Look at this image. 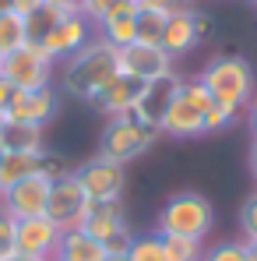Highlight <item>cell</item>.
<instances>
[{
	"mask_svg": "<svg viewBox=\"0 0 257 261\" xmlns=\"http://www.w3.org/2000/svg\"><path fill=\"white\" fill-rule=\"evenodd\" d=\"M229 124H233V113L225 106H218V102L205 113V134H218V130H225Z\"/></svg>",
	"mask_w": 257,
	"mask_h": 261,
	"instance_id": "4dcf8cb0",
	"label": "cell"
},
{
	"mask_svg": "<svg viewBox=\"0 0 257 261\" xmlns=\"http://www.w3.org/2000/svg\"><path fill=\"white\" fill-rule=\"evenodd\" d=\"M14 229H18V219H11L0 208V261L14 254Z\"/></svg>",
	"mask_w": 257,
	"mask_h": 261,
	"instance_id": "f546056e",
	"label": "cell"
},
{
	"mask_svg": "<svg viewBox=\"0 0 257 261\" xmlns=\"http://www.w3.org/2000/svg\"><path fill=\"white\" fill-rule=\"evenodd\" d=\"M53 57L46 53L43 43H28L7 57H0V78H7V85L25 88V92H36V88H46L49 78H53Z\"/></svg>",
	"mask_w": 257,
	"mask_h": 261,
	"instance_id": "5b68a950",
	"label": "cell"
},
{
	"mask_svg": "<svg viewBox=\"0 0 257 261\" xmlns=\"http://www.w3.org/2000/svg\"><path fill=\"white\" fill-rule=\"evenodd\" d=\"M155 134H159V130L137 124L134 117H117V120H109L106 130H102L99 159H109V163H117V166H127V163L141 159V155L152 148Z\"/></svg>",
	"mask_w": 257,
	"mask_h": 261,
	"instance_id": "277c9868",
	"label": "cell"
},
{
	"mask_svg": "<svg viewBox=\"0 0 257 261\" xmlns=\"http://www.w3.org/2000/svg\"><path fill=\"white\" fill-rule=\"evenodd\" d=\"M197 43H201V39H197V29H194V7L173 11L169 18H166V29H162L159 46H162L173 60H176V57L194 53V49H197Z\"/></svg>",
	"mask_w": 257,
	"mask_h": 261,
	"instance_id": "2e32d148",
	"label": "cell"
},
{
	"mask_svg": "<svg viewBox=\"0 0 257 261\" xmlns=\"http://www.w3.org/2000/svg\"><path fill=\"white\" fill-rule=\"evenodd\" d=\"M120 4H130V0H85L81 4V18H85L88 25H99L113 7H120Z\"/></svg>",
	"mask_w": 257,
	"mask_h": 261,
	"instance_id": "f1b7e54d",
	"label": "cell"
},
{
	"mask_svg": "<svg viewBox=\"0 0 257 261\" xmlns=\"http://www.w3.org/2000/svg\"><path fill=\"white\" fill-rule=\"evenodd\" d=\"M197 82L208 88L215 102L225 106L233 117L254 102V92H257V74L250 67V60H243V57H215L201 71Z\"/></svg>",
	"mask_w": 257,
	"mask_h": 261,
	"instance_id": "7a4b0ae2",
	"label": "cell"
},
{
	"mask_svg": "<svg viewBox=\"0 0 257 261\" xmlns=\"http://www.w3.org/2000/svg\"><path fill=\"white\" fill-rule=\"evenodd\" d=\"M56 21H60V14H56V11H49V7H39L36 14H28V18H25V25H28V39H32V43H39L46 32L56 25Z\"/></svg>",
	"mask_w": 257,
	"mask_h": 261,
	"instance_id": "484cf974",
	"label": "cell"
},
{
	"mask_svg": "<svg viewBox=\"0 0 257 261\" xmlns=\"http://www.w3.org/2000/svg\"><path fill=\"white\" fill-rule=\"evenodd\" d=\"M173 64L176 60L155 43H130L120 49V74H127L141 85H155V82L173 78Z\"/></svg>",
	"mask_w": 257,
	"mask_h": 261,
	"instance_id": "52a82bcc",
	"label": "cell"
},
{
	"mask_svg": "<svg viewBox=\"0 0 257 261\" xmlns=\"http://www.w3.org/2000/svg\"><path fill=\"white\" fill-rule=\"evenodd\" d=\"M11 95H14V85H7V78H0V110H7Z\"/></svg>",
	"mask_w": 257,
	"mask_h": 261,
	"instance_id": "d590c367",
	"label": "cell"
},
{
	"mask_svg": "<svg viewBox=\"0 0 257 261\" xmlns=\"http://www.w3.org/2000/svg\"><path fill=\"white\" fill-rule=\"evenodd\" d=\"M166 18L169 14H159V11H137V43H155L162 39V29H166Z\"/></svg>",
	"mask_w": 257,
	"mask_h": 261,
	"instance_id": "cb8c5ba5",
	"label": "cell"
},
{
	"mask_svg": "<svg viewBox=\"0 0 257 261\" xmlns=\"http://www.w3.org/2000/svg\"><path fill=\"white\" fill-rule=\"evenodd\" d=\"M4 11H11V0H0V14H4Z\"/></svg>",
	"mask_w": 257,
	"mask_h": 261,
	"instance_id": "b9f144b4",
	"label": "cell"
},
{
	"mask_svg": "<svg viewBox=\"0 0 257 261\" xmlns=\"http://www.w3.org/2000/svg\"><path fill=\"white\" fill-rule=\"evenodd\" d=\"M205 261H254L247 240H222L212 251H205Z\"/></svg>",
	"mask_w": 257,
	"mask_h": 261,
	"instance_id": "d4e9b609",
	"label": "cell"
},
{
	"mask_svg": "<svg viewBox=\"0 0 257 261\" xmlns=\"http://www.w3.org/2000/svg\"><path fill=\"white\" fill-rule=\"evenodd\" d=\"M60 258L67 261H102L106 258V247L95 240V237H88L85 229L78 226V229H64V237H60V251H56Z\"/></svg>",
	"mask_w": 257,
	"mask_h": 261,
	"instance_id": "d6986e66",
	"label": "cell"
},
{
	"mask_svg": "<svg viewBox=\"0 0 257 261\" xmlns=\"http://www.w3.org/2000/svg\"><path fill=\"white\" fill-rule=\"evenodd\" d=\"M240 240H257V191L240 205Z\"/></svg>",
	"mask_w": 257,
	"mask_h": 261,
	"instance_id": "4316f807",
	"label": "cell"
},
{
	"mask_svg": "<svg viewBox=\"0 0 257 261\" xmlns=\"http://www.w3.org/2000/svg\"><path fill=\"white\" fill-rule=\"evenodd\" d=\"M32 173H43V152H0V194Z\"/></svg>",
	"mask_w": 257,
	"mask_h": 261,
	"instance_id": "ac0fdd59",
	"label": "cell"
},
{
	"mask_svg": "<svg viewBox=\"0 0 257 261\" xmlns=\"http://www.w3.org/2000/svg\"><path fill=\"white\" fill-rule=\"evenodd\" d=\"M102 261H127V254H106Z\"/></svg>",
	"mask_w": 257,
	"mask_h": 261,
	"instance_id": "60d3db41",
	"label": "cell"
},
{
	"mask_svg": "<svg viewBox=\"0 0 257 261\" xmlns=\"http://www.w3.org/2000/svg\"><path fill=\"white\" fill-rule=\"evenodd\" d=\"M49 187L53 180L46 173H32L25 180H18L14 187H7L0 194V208L11 219H32V216H46V201H49Z\"/></svg>",
	"mask_w": 257,
	"mask_h": 261,
	"instance_id": "30bf717a",
	"label": "cell"
},
{
	"mask_svg": "<svg viewBox=\"0 0 257 261\" xmlns=\"http://www.w3.org/2000/svg\"><path fill=\"white\" fill-rule=\"evenodd\" d=\"M250 173H254V180H257V141H254V148H250Z\"/></svg>",
	"mask_w": 257,
	"mask_h": 261,
	"instance_id": "f35d334b",
	"label": "cell"
},
{
	"mask_svg": "<svg viewBox=\"0 0 257 261\" xmlns=\"http://www.w3.org/2000/svg\"><path fill=\"white\" fill-rule=\"evenodd\" d=\"M81 191L88 201H120L124 187H127V166H117L109 159H88L85 166L74 170Z\"/></svg>",
	"mask_w": 257,
	"mask_h": 261,
	"instance_id": "9c48e42d",
	"label": "cell"
},
{
	"mask_svg": "<svg viewBox=\"0 0 257 261\" xmlns=\"http://www.w3.org/2000/svg\"><path fill=\"white\" fill-rule=\"evenodd\" d=\"M7 124H11V117H7V110H0V138H4V130H7Z\"/></svg>",
	"mask_w": 257,
	"mask_h": 261,
	"instance_id": "ab89813d",
	"label": "cell"
},
{
	"mask_svg": "<svg viewBox=\"0 0 257 261\" xmlns=\"http://www.w3.org/2000/svg\"><path fill=\"white\" fill-rule=\"evenodd\" d=\"M4 261H46V258H36V254H18V251H14L11 258H4Z\"/></svg>",
	"mask_w": 257,
	"mask_h": 261,
	"instance_id": "8d00e7d4",
	"label": "cell"
},
{
	"mask_svg": "<svg viewBox=\"0 0 257 261\" xmlns=\"http://www.w3.org/2000/svg\"><path fill=\"white\" fill-rule=\"evenodd\" d=\"M88 39H92V25H88L81 14H71V18H60L39 43L46 46V53H49L53 60H67V57H74Z\"/></svg>",
	"mask_w": 257,
	"mask_h": 261,
	"instance_id": "5bb4252c",
	"label": "cell"
},
{
	"mask_svg": "<svg viewBox=\"0 0 257 261\" xmlns=\"http://www.w3.org/2000/svg\"><path fill=\"white\" fill-rule=\"evenodd\" d=\"M180 92H183V99H187L194 110H201V113H208V110L215 106L212 92L201 85V82H183V85H180Z\"/></svg>",
	"mask_w": 257,
	"mask_h": 261,
	"instance_id": "83f0119b",
	"label": "cell"
},
{
	"mask_svg": "<svg viewBox=\"0 0 257 261\" xmlns=\"http://www.w3.org/2000/svg\"><path fill=\"white\" fill-rule=\"evenodd\" d=\"M180 85H183V82H180ZM159 134H169V138H180V141L201 138V134H205V113L194 110V106L183 99V92L176 88L169 95V102H166V110H162V117H159Z\"/></svg>",
	"mask_w": 257,
	"mask_h": 261,
	"instance_id": "7c38bea8",
	"label": "cell"
},
{
	"mask_svg": "<svg viewBox=\"0 0 257 261\" xmlns=\"http://www.w3.org/2000/svg\"><path fill=\"white\" fill-rule=\"evenodd\" d=\"M56 113V88L46 85L36 92H25V88H14L11 102H7V117L18 120V124H39L46 127Z\"/></svg>",
	"mask_w": 257,
	"mask_h": 261,
	"instance_id": "4fadbf2b",
	"label": "cell"
},
{
	"mask_svg": "<svg viewBox=\"0 0 257 261\" xmlns=\"http://www.w3.org/2000/svg\"><path fill=\"white\" fill-rule=\"evenodd\" d=\"M141 11H159V14H173V11H183L190 7V0H137Z\"/></svg>",
	"mask_w": 257,
	"mask_h": 261,
	"instance_id": "1f68e13d",
	"label": "cell"
},
{
	"mask_svg": "<svg viewBox=\"0 0 257 261\" xmlns=\"http://www.w3.org/2000/svg\"><path fill=\"white\" fill-rule=\"evenodd\" d=\"M81 229L106 247V254H127L130 244H134V233L124 219L120 201H88Z\"/></svg>",
	"mask_w": 257,
	"mask_h": 261,
	"instance_id": "8992f818",
	"label": "cell"
},
{
	"mask_svg": "<svg viewBox=\"0 0 257 261\" xmlns=\"http://www.w3.org/2000/svg\"><path fill=\"white\" fill-rule=\"evenodd\" d=\"M250 254H254V261H257V240H250Z\"/></svg>",
	"mask_w": 257,
	"mask_h": 261,
	"instance_id": "7bdbcfd3",
	"label": "cell"
},
{
	"mask_svg": "<svg viewBox=\"0 0 257 261\" xmlns=\"http://www.w3.org/2000/svg\"><path fill=\"white\" fill-rule=\"evenodd\" d=\"M145 92H148V85L134 82L127 74H117L113 85L99 95V110H102L109 120H117V117H134V110H137V102L145 99Z\"/></svg>",
	"mask_w": 257,
	"mask_h": 261,
	"instance_id": "9a60e30c",
	"label": "cell"
},
{
	"mask_svg": "<svg viewBox=\"0 0 257 261\" xmlns=\"http://www.w3.org/2000/svg\"><path fill=\"white\" fill-rule=\"evenodd\" d=\"M43 7V0H11V11H18L21 18H28V14H36Z\"/></svg>",
	"mask_w": 257,
	"mask_h": 261,
	"instance_id": "e575fe53",
	"label": "cell"
},
{
	"mask_svg": "<svg viewBox=\"0 0 257 261\" xmlns=\"http://www.w3.org/2000/svg\"><path fill=\"white\" fill-rule=\"evenodd\" d=\"M250 4H257V0H250Z\"/></svg>",
	"mask_w": 257,
	"mask_h": 261,
	"instance_id": "bcb514c9",
	"label": "cell"
},
{
	"mask_svg": "<svg viewBox=\"0 0 257 261\" xmlns=\"http://www.w3.org/2000/svg\"><path fill=\"white\" fill-rule=\"evenodd\" d=\"M250 130H254V141H257V99L250 102Z\"/></svg>",
	"mask_w": 257,
	"mask_h": 261,
	"instance_id": "74e56055",
	"label": "cell"
},
{
	"mask_svg": "<svg viewBox=\"0 0 257 261\" xmlns=\"http://www.w3.org/2000/svg\"><path fill=\"white\" fill-rule=\"evenodd\" d=\"M46 261H67V258H60V254H53V258H46Z\"/></svg>",
	"mask_w": 257,
	"mask_h": 261,
	"instance_id": "ee69618b",
	"label": "cell"
},
{
	"mask_svg": "<svg viewBox=\"0 0 257 261\" xmlns=\"http://www.w3.org/2000/svg\"><path fill=\"white\" fill-rule=\"evenodd\" d=\"M0 152H43V127L11 120L0 138Z\"/></svg>",
	"mask_w": 257,
	"mask_h": 261,
	"instance_id": "ffe728a7",
	"label": "cell"
},
{
	"mask_svg": "<svg viewBox=\"0 0 257 261\" xmlns=\"http://www.w3.org/2000/svg\"><path fill=\"white\" fill-rule=\"evenodd\" d=\"M43 7H49V11H56L60 18H71V14H81V7H78V0H43Z\"/></svg>",
	"mask_w": 257,
	"mask_h": 261,
	"instance_id": "d6a6232c",
	"label": "cell"
},
{
	"mask_svg": "<svg viewBox=\"0 0 257 261\" xmlns=\"http://www.w3.org/2000/svg\"><path fill=\"white\" fill-rule=\"evenodd\" d=\"M85 212H88V198L78 184L74 170L64 176L53 180L49 187V201H46V219H53L60 229H78L85 222Z\"/></svg>",
	"mask_w": 257,
	"mask_h": 261,
	"instance_id": "ba28073f",
	"label": "cell"
},
{
	"mask_svg": "<svg viewBox=\"0 0 257 261\" xmlns=\"http://www.w3.org/2000/svg\"><path fill=\"white\" fill-rule=\"evenodd\" d=\"M25 43H28V25H25V18H21L18 11H4V14H0V57L21 49Z\"/></svg>",
	"mask_w": 257,
	"mask_h": 261,
	"instance_id": "44dd1931",
	"label": "cell"
},
{
	"mask_svg": "<svg viewBox=\"0 0 257 261\" xmlns=\"http://www.w3.org/2000/svg\"><path fill=\"white\" fill-rule=\"evenodd\" d=\"M212 222H215L212 201L205 194H197V191H183V194H173L169 201L162 205L155 233L159 237H194V240H205L212 233Z\"/></svg>",
	"mask_w": 257,
	"mask_h": 261,
	"instance_id": "3957f363",
	"label": "cell"
},
{
	"mask_svg": "<svg viewBox=\"0 0 257 261\" xmlns=\"http://www.w3.org/2000/svg\"><path fill=\"white\" fill-rule=\"evenodd\" d=\"M127 261H173L162 247V237L159 233H145V237H134L127 251Z\"/></svg>",
	"mask_w": 257,
	"mask_h": 261,
	"instance_id": "7402d4cb",
	"label": "cell"
},
{
	"mask_svg": "<svg viewBox=\"0 0 257 261\" xmlns=\"http://www.w3.org/2000/svg\"><path fill=\"white\" fill-rule=\"evenodd\" d=\"M194 29H197V39H208V36L215 32V18H212V14L194 11Z\"/></svg>",
	"mask_w": 257,
	"mask_h": 261,
	"instance_id": "836d02e7",
	"label": "cell"
},
{
	"mask_svg": "<svg viewBox=\"0 0 257 261\" xmlns=\"http://www.w3.org/2000/svg\"><path fill=\"white\" fill-rule=\"evenodd\" d=\"M137 11H141V7H137V0L113 7V11L95 25V29H99V36H102L109 46H117V49L137 43Z\"/></svg>",
	"mask_w": 257,
	"mask_h": 261,
	"instance_id": "e0dca14e",
	"label": "cell"
},
{
	"mask_svg": "<svg viewBox=\"0 0 257 261\" xmlns=\"http://www.w3.org/2000/svg\"><path fill=\"white\" fill-rule=\"evenodd\" d=\"M81 4H85V0H78V7H81Z\"/></svg>",
	"mask_w": 257,
	"mask_h": 261,
	"instance_id": "f6af8a7d",
	"label": "cell"
},
{
	"mask_svg": "<svg viewBox=\"0 0 257 261\" xmlns=\"http://www.w3.org/2000/svg\"><path fill=\"white\" fill-rule=\"evenodd\" d=\"M117 74H120V49L99 36L64 60V92L81 102H99V95L113 85Z\"/></svg>",
	"mask_w": 257,
	"mask_h": 261,
	"instance_id": "6da1fadb",
	"label": "cell"
},
{
	"mask_svg": "<svg viewBox=\"0 0 257 261\" xmlns=\"http://www.w3.org/2000/svg\"><path fill=\"white\" fill-rule=\"evenodd\" d=\"M162 247L173 261H205V240L194 237H162Z\"/></svg>",
	"mask_w": 257,
	"mask_h": 261,
	"instance_id": "603a6c76",
	"label": "cell"
},
{
	"mask_svg": "<svg viewBox=\"0 0 257 261\" xmlns=\"http://www.w3.org/2000/svg\"><path fill=\"white\" fill-rule=\"evenodd\" d=\"M60 237H64V229L46 216L18 219L14 251H18V254H36V258H53V254L60 251Z\"/></svg>",
	"mask_w": 257,
	"mask_h": 261,
	"instance_id": "8fae6325",
	"label": "cell"
}]
</instances>
